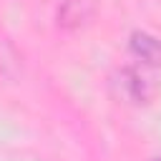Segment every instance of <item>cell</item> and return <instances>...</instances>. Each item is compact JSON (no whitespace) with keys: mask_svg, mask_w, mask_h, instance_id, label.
I'll list each match as a JSON object with an SVG mask.
<instances>
[{"mask_svg":"<svg viewBox=\"0 0 161 161\" xmlns=\"http://www.w3.org/2000/svg\"><path fill=\"white\" fill-rule=\"evenodd\" d=\"M118 91L131 101V103H148L153 98V80L141 70V68H123L118 73V80H116Z\"/></svg>","mask_w":161,"mask_h":161,"instance_id":"obj_1","label":"cell"},{"mask_svg":"<svg viewBox=\"0 0 161 161\" xmlns=\"http://www.w3.org/2000/svg\"><path fill=\"white\" fill-rule=\"evenodd\" d=\"M128 50L136 60H141L148 68H161V38L143 33V30H133L128 38Z\"/></svg>","mask_w":161,"mask_h":161,"instance_id":"obj_2","label":"cell"},{"mask_svg":"<svg viewBox=\"0 0 161 161\" xmlns=\"http://www.w3.org/2000/svg\"><path fill=\"white\" fill-rule=\"evenodd\" d=\"M151 161H161V156H156V158H151Z\"/></svg>","mask_w":161,"mask_h":161,"instance_id":"obj_3","label":"cell"}]
</instances>
